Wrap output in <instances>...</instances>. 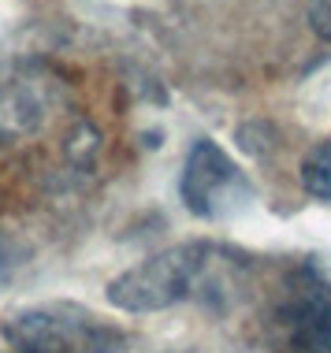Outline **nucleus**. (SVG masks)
Returning <instances> with one entry per match:
<instances>
[{
  "mask_svg": "<svg viewBox=\"0 0 331 353\" xmlns=\"http://www.w3.org/2000/svg\"><path fill=\"white\" fill-rule=\"evenodd\" d=\"M212 264V245L183 242L153 253L108 283V301L123 312H160L194 298L197 283Z\"/></svg>",
  "mask_w": 331,
  "mask_h": 353,
  "instance_id": "1",
  "label": "nucleus"
},
{
  "mask_svg": "<svg viewBox=\"0 0 331 353\" xmlns=\"http://www.w3.org/2000/svg\"><path fill=\"white\" fill-rule=\"evenodd\" d=\"M15 353H119L123 335L101 316L74 305H41L8 320L4 327Z\"/></svg>",
  "mask_w": 331,
  "mask_h": 353,
  "instance_id": "2",
  "label": "nucleus"
},
{
  "mask_svg": "<svg viewBox=\"0 0 331 353\" xmlns=\"http://www.w3.org/2000/svg\"><path fill=\"white\" fill-rule=\"evenodd\" d=\"M179 197L201 219H223L234 208H242L253 197V186L245 171L234 164L220 149V141L197 138L183 164V179H179Z\"/></svg>",
  "mask_w": 331,
  "mask_h": 353,
  "instance_id": "3",
  "label": "nucleus"
},
{
  "mask_svg": "<svg viewBox=\"0 0 331 353\" xmlns=\"http://www.w3.org/2000/svg\"><path fill=\"white\" fill-rule=\"evenodd\" d=\"M290 342L298 353H331V298H305L290 312Z\"/></svg>",
  "mask_w": 331,
  "mask_h": 353,
  "instance_id": "4",
  "label": "nucleus"
},
{
  "mask_svg": "<svg viewBox=\"0 0 331 353\" xmlns=\"http://www.w3.org/2000/svg\"><path fill=\"white\" fill-rule=\"evenodd\" d=\"M298 179H301V190H305L309 197L331 205V138H320L317 145L301 157Z\"/></svg>",
  "mask_w": 331,
  "mask_h": 353,
  "instance_id": "5",
  "label": "nucleus"
},
{
  "mask_svg": "<svg viewBox=\"0 0 331 353\" xmlns=\"http://www.w3.org/2000/svg\"><path fill=\"white\" fill-rule=\"evenodd\" d=\"M309 26L320 41H331V0H309Z\"/></svg>",
  "mask_w": 331,
  "mask_h": 353,
  "instance_id": "6",
  "label": "nucleus"
},
{
  "mask_svg": "<svg viewBox=\"0 0 331 353\" xmlns=\"http://www.w3.org/2000/svg\"><path fill=\"white\" fill-rule=\"evenodd\" d=\"M309 272L317 275L320 286H328V290H331V256H313V261H309Z\"/></svg>",
  "mask_w": 331,
  "mask_h": 353,
  "instance_id": "7",
  "label": "nucleus"
}]
</instances>
